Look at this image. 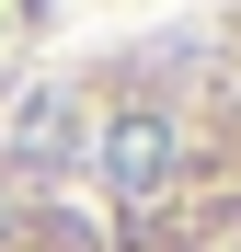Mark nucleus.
Returning a JSON list of instances; mask_svg holds the SVG:
<instances>
[{"mask_svg": "<svg viewBox=\"0 0 241 252\" xmlns=\"http://www.w3.org/2000/svg\"><path fill=\"white\" fill-rule=\"evenodd\" d=\"M0 252H241V12L69 23L0 69Z\"/></svg>", "mask_w": 241, "mask_h": 252, "instance_id": "nucleus-1", "label": "nucleus"}]
</instances>
